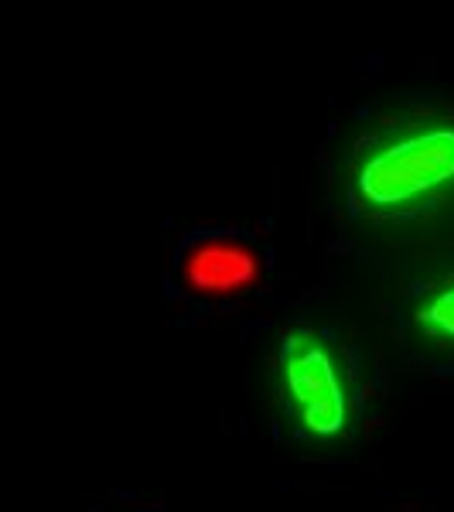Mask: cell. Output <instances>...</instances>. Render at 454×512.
<instances>
[{
  "label": "cell",
  "mask_w": 454,
  "mask_h": 512,
  "mask_svg": "<svg viewBox=\"0 0 454 512\" xmlns=\"http://www.w3.org/2000/svg\"><path fill=\"white\" fill-rule=\"evenodd\" d=\"M454 202V117H407L352 154L349 205L373 222L420 219Z\"/></svg>",
  "instance_id": "1"
},
{
  "label": "cell",
  "mask_w": 454,
  "mask_h": 512,
  "mask_svg": "<svg viewBox=\"0 0 454 512\" xmlns=\"http://www.w3.org/2000/svg\"><path fill=\"white\" fill-rule=\"evenodd\" d=\"M414 332L444 352H454V270L434 280L414 304Z\"/></svg>",
  "instance_id": "3"
},
{
  "label": "cell",
  "mask_w": 454,
  "mask_h": 512,
  "mask_svg": "<svg viewBox=\"0 0 454 512\" xmlns=\"http://www.w3.org/2000/svg\"><path fill=\"white\" fill-rule=\"evenodd\" d=\"M274 390L291 427L308 441L335 444L356 427V383L345 352L332 335L294 325L280 335Z\"/></svg>",
  "instance_id": "2"
}]
</instances>
